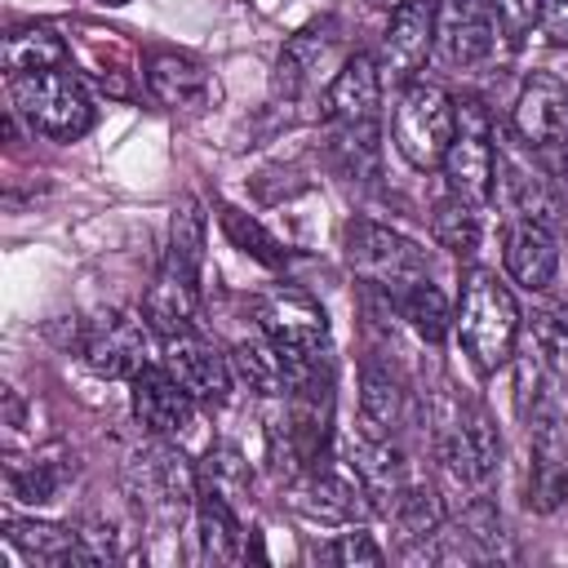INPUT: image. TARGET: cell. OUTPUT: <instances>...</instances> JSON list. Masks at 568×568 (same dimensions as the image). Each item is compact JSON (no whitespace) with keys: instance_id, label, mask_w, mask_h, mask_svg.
<instances>
[{"instance_id":"cell-1","label":"cell","mask_w":568,"mask_h":568,"mask_svg":"<svg viewBox=\"0 0 568 568\" xmlns=\"http://www.w3.org/2000/svg\"><path fill=\"white\" fill-rule=\"evenodd\" d=\"M453 328H457V342L470 355V364L479 373H497L515 355L519 306H515L510 288L493 271H470L466 284H462V302H457Z\"/></svg>"},{"instance_id":"cell-2","label":"cell","mask_w":568,"mask_h":568,"mask_svg":"<svg viewBox=\"0 0 568 568\" xmlns=\"http://www.w3.org/2000/svg\"><path fill=\"white\" fill-rule=\"evenodd\" d=\"M9 98H13V115H22L40 138L75 142L93 129V98L84 80L67 67L9 75Z\"/></svg>"},{"instance_id":"cell-3","label":"cell","mask_w":568,"mask_h":568,"mask_svg":"<svg viewBox=\"0 0 568 568\" xmlns=\"http://www.w3.org/2000/svg\"><path fill=\"white\" fill-rule=\"evenodd\" d=\"M541 368V364H537ZM519 413L528 426V475H524V506L550 515L568 497V435L559 422L555 399L537 386L532 395L519 390Z\"/></svg>"},{"instance_id":"cell-4","label":"cell","mask_w":568,"mask_h":568,"mask_svg":"<svg viewBox=\"0 0 568 568\" xmlns=\"http://www.w3.org/2000/svg\"><path fill=\"white\" fill-rule=\"evenodd\" d=\"M453 124H457V98H448V89L430 80H408L390 115L395 151L422 173L439 169L453 142Z\"/></svg>"},{"instance_id":"cell-5","label":"cell","mask_w":568,"mask_h":568,"mask_svg":"<svg viewBox=\"0 0 568 568\" xmlns=\"http://www.w3.org/2000/svg\"><path fill=\"white\" fill-rule=\"evenodd\" d=\"M346 262L364 284H373L386 297H399L417 280H430L426 248L382 222H368V217H355L346 226Z\"/></svg>"},{"instance_id":"cell-6","label":"cell","mask_w":568,"mask_h":568,"mask_svg":"<svg viewBox=\"0 0 568 568\" xmlns=\"http://www.w3.org/2000/svg\"><path fill=\"white\" fill-rule=\"evenodd\" d=\"M444 182L453 195L484 204L493 195L497 182V133H493V115L479 98H457V124H453V142L444 155Z\"/></svg>"},{"instance_id":"cell-7","label":"cell","mask_w":568,"mask_h":568,"mask_svg":"<svg viewBox=\"0 0 568 568\" xmlns=\"http://www.w3.org/2000/svg\"><path fill=\"white\" fill-rule=\"evenodd\" d=\"M497 457H501V439L493 417L475 404H457L453 417L439 426V462L448 479L457 488H484L497 470Z\"/></svg>"},{"instance_id":"cell-8","label":"cell","mask_w":568,"mask_h":568,"mask_svg":"<svg viewBox=\"0 0 568 568\" xmlns=\"http://www.w3.org/2000/svg\"><path fill=\"white\" fill-rule=\"evenodd\" d=\"M133 493L146 515L182 519L200 501V470H191L186 457L169 439H160L133 457Z\"/></svg>"},{"instance_id":"cell-9","label":"cell","mask_w":568,"mask_h":568,"mask_svg":"<svg viewBox=\"0 0 568 568\" xmlns=\"http://www.w3.org/2000/svg\"><path fill=\"white\" fill-rule=\"evenodd\" d=\"M501 36L493 0H439L435 4V58L453 71H470L493 58Z\"/></svg>"},{"instance_id":"cell-10","label":"cell","mask_w":568,"mask_h":568,"mask_svg":"<svg viewBox=\"0 0 568 568\" xmlns=\"http://www.w3.org/2000/svg\"><path fill=\"white\" fill-rule=\"evenodd\" d=\"M75 351L98 377H133L146 364V320L138 324L124 311H102L80 324Z\"/></svg>"},{"instance_id":"cell-11","label":"cell","mask_w":568,"mask_h":568,"mask_svg":"<svg viewBox=\"0 0 568 568\" xmlns=\"http://www.w3.org/2000/svg\"><path fill=\"white\" fill-rule=\"evenodd\" d=\"M195 315H200V266L169 248V257L160 262L151 288H146L142 320H146V328L160 333V342H164V337L191 333V328H195Z\"/></svg>"},{"instance_id":"cell-12","label":"cell","mask_w":568,"mask_h":568,"mask_svg":"<svg viewBox=\"0 0 568 568\" xmlns=\"http://www.w3.org/2000/svg\"><path fill=\"white\" fill-rule=\"evenodd\" d=\"M129 399H133V417L155 435V439H178L195 426V395L164 368V364H142L129 377Z\"/></svg>"},{"instance_id":"cell-13","label":"cell","mask_w":568,"mask_h":568,"mask_svg":"<svg viewBox=\"0 0 568 568\" xmlns=\"http://www.w3.org/2000/svg\"><path fill=\"white\" fill-rule=\"evenodd\" d=\"M515 138L528 151H555L568 142V84L550 71H532L510 106Z\"/></svg>"},{"instance_id":"cell-14","label":"cell","mask_w":568,"mask_h":568,"mask_svg":"<svg viewBox=\"0 0 568 568\" xmlns=\"http://www.w3.org/2000/svg\"><path fill=\"white\" fill-rule=\"evenodd\" d=\"M337 44H342V27H337L333 18H324V22H311V27L293 31V36H288V44H284V49H280V58H275L271 93H275V98H284V102L306 98V93L320 84L324 67L337 58Z\"/></svg>"},{"instance_id":"cell-15","label":"cell","mask_w":568,"mask_h":568,"mask_svg":"<svg viewBox=\"0 0 568 568\" xmlns=\"http://www.w3.org/2000/svg\"><path fill=\"white\" fill-rule=\"evenodd\" d=\"M435 4L439 0H404L390 9V22L382 31V53H377L382 80L390 75L395 84H408L422 71V62L435 53Z\"/></svg>"},{"instance_id":"cell-16","label":"cell","mask_w":568,"mask_h":568,"mask_svg":"<svg viewBox=\"0 0 568 568\" xmlns=\"http://www.w3.org/2000/svg\"><path fill=\"white\" fill-rule=\"evenodd\" d=\"M288 506L297 515H306L311 524H355V519H364L373 510L364 484L346 479V475H337L328 466L302 470L293 479V488H288Z\"/></svg>"},{"instance_id":"cell-17","label":"cell","mask_w":568,"mask_h":568,"mask_svg":"<svg viewBox=\"0 0 568 568\" xmlns=\"http://www.w3.org/2000/svg\"><path fill=\"white\" fill-rule=\"evenodd\" d=\"M382 111V67L373 53H351L324 84V124H377Z\"/></svg>"},{"instance_id":"cell-18","label":"cell","mask_w":568,"mask_h":568,"mask_svg":"<svg viewBox=\"0 0 568 568\" xmlns=\"http://www.w3.org/2000/svg\"><path fill=\"white\" fill-rule=\"evenodd\" d=\"M501 262H506V275L528 288V293H541L555 284L559 275V235L555 226L546 222H524V217H506V231H501Z\"/></svg>"},{"instance_id":"cell-19","label":"cell","mask_w":568,"mask_h":568,"mask_svg":"<svg viewBox=\"0 0 568 568\" xmlns=\"http://www.w3.org/2000/svg\"><path fill=\"white\" fill-rule=\"evenodd\" d=\"M164 368L200 399V404H222L231 395V364L217 346H209L195 328L164 337Z\"/></svg>"},{"instance_id":"cell-20","label":"cell","mask_w":568,"mask_h":568,"mask_svg":"<svg viewBox=\"0 0 568 568\" xmlns=\"http://www.w3.org/2000/svg\"><path fill=\"white\" fill-rule=\"evenodd\" d=\"M4 541L13 550H22L31 564L40 568H98L84 532L67 528V524H49V519H4Z\"/></svg>"},{"instance_id":"cell-21","label":"cell","mask_w":568,"mask_h":568,"mask_svg":"<svg viewBox=\"0 0 568 568\" xmlns=\"http://www.w3.org/2000/svg\"><path fill=\"white\" fill-rule=\"evenodd\" d=\"M493 195L501 200L506 217L546 222V226L559 222V195L550 191L546 173H541V169H528V164H524L519 155H510V151H497V182H493Z\"/></svg>"},{"instance_id":"cell-22","label":"cell","mask_w":568,"mask_h":568,"mask_svg":"<svg viewBox=\"0 0 568 568\" xmlns=\"http://www.w3.org/2000/svg\"><path fill=\"white\" fill-rule=\"evenodd\" d=\"M146 89L169 111H195V106H204L213 98V75L191 53L160 49V53L146 58Z\"/></svg>"},{"instance_id":"cell-23","label":"cell","mask_w":568,"mask_h":568,"mask_svg":"<svg viewBox=\"0 0 568 568\" xmlns=\"http://www.w3.org/2000/svg\"><path fill=\"white\" fill-rule=\"evenodd\" d=\"M248 555L244 524L235 519V506L209 488H200L195 501V559L200 564H240Z\"/></svg>"},{"instance_id":"cell-24","label":"cell","mask_w":568,"mask_h":568,"mask_svg":"<svg viewBox=\"0 0 568 568\" xmlns=\"http://www.w3.org/2000/svg\"><path fill=\"white\" fill-rule=\"evenodd\" d=\"M351 466H355V479L364 484V493H368V501H373L377 515L408 484V462L395 448V439H368V435H359L351 444Z\"/></svg>"},{"instance_id":"cell-25","label":"cell","mask_w":568,"mask_h":568,"mask_svg":"<svg viewBox=\"0 0 568 568\" xmlns=\"http://www.w3.org/2000/svg\"><path fill=\"white\" fill-rule=\"evenodd\" d=\"M404 408H408V395H404L399 377L382 364H364V373H359V435L395 439V430L404 426Z\"/></svg>"},{"instance_id":"cell-26","label":"cell","mask_w":568,"mask_h":568,"mask_svg":"<svg viewBox=\"0 0 568 568\" xmlns=\"http://www.w3.org/2000/svg\"><path fill=\"white\" fill-rule=\"evenodd\" d=\"M382 515L390 519V528H395V537L404 546H422V541H430L444 528V501H439V493L430 484H413V479L395 493V501Z\"/></svg>"},{"instance_id":"cell-27","label":"cell","mask_w":568,"mask_h":568,"mask_svg":"<svg viewBox=\"0 0 568 568\" xmlns=\"http://www.w3.org/2000/svg\"><path fill=\"white\" fill-rule=\"evenodd\" d=\"M4 71L9 75H27V71H49V67H67V40L44 27V22H31V27H13L4 36Z\"/></svg>"},{"instance_id":"cell-28","label":"cell","mask_w":568,"mask_h":568,"mask_svg":"<svg viewBox=\"0 0 568 568\" xmlns=\"http://www.w3.org/2000/svg\"><path fill=\"white\" fill-rule=\"evenodd\" d=\"M328 155L355 182L377 178V155H382L377 124H328Z\"/></svg>"},{"instance_id":"cell-29","label":"cell","mask_w":568,"mask_h":568,"mask_svg":"<svg viewBox=\"0 0 568 568\" xmlns=\"http://www.w3.org/2000/svg\"><path fill=\"white\" fill-rule=\"evenodd\" d=\"M390 306L408 320V328H413L422 342H444V333H448V324H453L448 297L439 293L435 280H417L413 288H404L399 297H390Z\"/></svg>"},{"instance_id":"cell-30","label":"cell","mask_w":568,"mask_h":568,"mask_svg":"<svg viewBox=\"0 0 568 568\" xmlns=\"http://www.w3.org/2000/svg\"><path fill=\"white\" fill-rule=\"evenodd\" d=\"M479 204H470V200H462V195H453V191H444L439 200H435V209H430V231H435V240H439V248H448V253H457V257H470L475 248H479V213H475Z\"/></svg>"},{"instance_id":"cell-31","label":"cell","mask_w":568,"mask_h":568,"mask_svg":"<svg viewBox=\"0 0 568 568\" xmlns=\"http://www.w3.org/2000/svg\"><path fill=\"white\" fill-rule=\"evenodd\" d=\"M231 364H235V373L248 382V390H257V395H266V399L288 390L284 359H280V351H275V342H271L266 333H262V337H244V342H235Z\"/></svg>"},{"instance_id":"cell-32","label":"cell","mask_w":568,"mask_h":568,"mask_svg":"<svg viewBox=\"0 0 568 568\" xmlns=\"http://www.w3.org/2000/svg\"><path fill=\"white\" fill-rule=\"evenodd\" d=\"M200 488H209V493L226 497L231 506H235L240 497H248L253 475H248L244 453H240L235 444H213V448L204 453V462H200Z\"/></svg>"},{"instance_id":"cell-33","label":"cell","mask_w":568,"mask_h":568,"mask_svg":"<svg viewBox=\"0 0 568 568\" xmlns=\"http://www.w3.org/2000/svg\"><path fill=\"white\" fill-rule=\"evenodd\" d=\"M532 351L550 377L568 382V306L532 311Z\"/></svg>"},{"instance_id":"cell-34","label":"cell","mask_w":568,"mask_h":568,"mask_svg":"<svg viewBox=\"0 0 568 568\" xmlns=\"http://www.w3.org/2000/svg\"><path fill=\"white\" fill-rule=\"evenodd\" d=\"M4 479H9V497L27 501V506H44V501H53V497L62 493V484H67V466L53 462V457H40V462H31V466L9 462Z\"/></svg>"},{"instance_id":"cell-35","label":"cell","mask_w":568,"mask_h":568,"mask_svg":"<svg viewBox=\"0 0 568 568\" xmlns=\"http://www.w3.org/2000/svg\"><path fill=\"white\" fill-rule=\"evenodd\" d=\"M457 532H462V541L475 550V559L497 555V550H501V541H506V532H501V515H497V506H493L488 497H475V501L462 510Z\"/></svg>"},{"instance_id":"cell-36","label":"cell","mask_w":568,"mask_h":568,"mask_svg":"<svg viewBox=\"0 0 568 568\" xmlns=\"http://www.w3.org/2000/svg\"><path fill=\"white\" fill-rule=\"evenodd\" d=\"M222 226H226V235L244 248V253H253L257 262H266V266H284L288 257H284V248L248 217V213H240V209H222Z\"/></svg>"},{"instance_id":"cell-37","label":"cell","mask_w":568,"mask_h":568,"mask_svg":"<svg viewBox=\"0 0 568 568\" xmlns=\"http://www.w3.org/2000/svg\"><path fill=\"white\" fill-rule=\"evenodd\" d=\"M204 231H209V222H204L200 204H195V200H182V204H178V213H173L169 248H173V253H182L186 262L204 266Z\"/></svg>"},{"instance_id":"cell-38","label":"cell","mask_w":568,"mask_h":568,"mask_svg":"<svg viewBox=\"0 0 568 568\" xmlns=\"http://www.w3.org/2000/svg\"><path fill=\"white\" fill-rule=\"evenodd\" d=\"M333 564H368V568H377L386 555H382V546L368 537V532H359V528H351V532H337L333 541H328V550H324Z\"/></svg>"},{"instance_id":"cell-39","label":"cell","mask_w":568,"mask_h":568,"mask_svg":"<svg viewBox=\"0 0 568 568\" xmlns=\"http://www.w3.org/2000/svg\"><path fill=\"white\" fill-rule=\"evenodd\" d=\"M541 4H546V0H493L497 22H501V36L519 44V40L541 22Z\"/></svg>"},{"instance_id":"cell-40","label":"cell","mask_w":568,"mask_h":568,"mask_svg":"<svg viewBox=\"0 0 568 568\" xmlns=\"http://www.w3.org/2000/svg\"><path fill=\"white\" fill-rule=\"evenodd\" d=\"M537 27L550 36V44H564L568 49V0H546Z\"/></svg>"},{"instance_id":"cell-41","label":"cell","mask_w":568,"mask_h":568,"mask_svg":"<svg viewBox=\"0 0 568 568\" xmlns=\"http://www.w3.org/2000/svg\"><path fill=\"white\" fill-rule=\"evenodd\" d=\"M373 4H382V9H395V4H404V0H373Z\"/></svg>"},{"instance_id":"cell-42","label":"cell","mask_w":568,"mask_h":568,"mask_svg":"<svg viewBox=\"0 0 568 568\" xmlns=\"http://www.w3.org/2000/svg\"><path fill=\"white\" fill-rule=\"evenodd\" d=\"M102 4H129V0H102Z\"/></svg>"}]
</instances>
